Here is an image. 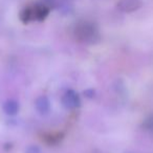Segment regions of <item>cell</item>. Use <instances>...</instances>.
Wrapping results in <instances>:
<instances>
[{
    "instance_id": "1",
    "label": "cell",
    "mask_w": 153,
    "mask_h": 153,
    "mask_svg": "<svg viewBox=\"0 0 153 153\" xmlns=\"http://www.w3.org/2000/svg\"><path fill=\"white\" fill-rule=\"evenodd\" d=\"M74 35L79 42L89 45L97 44L101 40V35L97 25L89 21L79 22L74 27Z\"/></svg>"
},
{
    "instance_id": "2",
    "label": "cell",
    "mask_w": 153,
    "mask_h": 153,
    "mask_svg": "<svg viewBox=\"0 0 153 153\" xmlns=\"http://www.w3.org/2000/svg\"><path fill=\"white\" fill-rule=\"evenodd\" d=\"M62 104L67 109H76L81 105V99L76 91L68 90L62 97Z\"/></svg>"
},
{
    "instance_id": "3",
    "label": "cell",
    "mask_w": 153,
    "mask_h": 153,
    "mask_svg": "<svg viewBox=\"0 0 153 153\" xmlns=\"http://www.w3.org/2000/svg\"><path fill=\"white\" fill-rule=\"evenodd\" d=\"M32 7V11H33V17H34V21H42L45 18L48 16L49 14V7L47 5H45L44 3L39 2V3H35V4L30 5Z\"/></svg>"
},
{
    "instance_id": "4",
    "label": "cell",
    "mask_w": 153,
    "mask_h": 153,
    "mask_svg": "<svg viewBox=\"0 0 153 153\" xmlns=\"http://www.w3.org/2000/svg\"><path fill=\"white\" fill-rule=\"evenodd\" d=\"M117 7L125 13H132L142 7V1L140 0H120Z\"/></svg>"
},
{
    "instance_id": "5",
    "label": "cell",
    "mask_w": 153,
    "mask_h": 153,
    "mask_svg": "<svg viewBox=\"0 0 153 153\" xmlns=\"http://www.w3.org/2000/svg\"><path fill=\"white\" fill-rule=\"evenodd\" d=\"M35 107H36L37 111H38L40 114L45 115L49 112L51 110V101L47 97L41 96L35 102Z\"/></svg>"
},
{
    "instance_id": "6",
    "label": "cell",
    "mask_w": 153,
    "mask_h": 153,
    "mask_svg": "<svg viewBox=\"0 0 153 153\" xmlns=\"http://www.w3.org/2000/svg\"><path fill=\"white\" fill-rule=\"evenodd\" d=\"M2 109L5 114L7 115H15L19 111V103L15 100H7L4 102Z\"/></svg>"
},
{
    "instance_id": "7",
    "label": "cell",
    "mask_w": 153,
    "mask_h": 153,
    "mask_svg": "<svg viewBox=\"0 0 153 153\" xmlns=\"http://www.w3.org/2000/svg\"><path fill=\"white\" fill-rule=\"evenodd\" d=\"M143 128L147 131L153 133V115H150L145 120L144 123H143Z\"/></svg>"
},
{
    "instance_id": "8",
    "label": "cell",
    "mask_w": 153,
    "mask_h": 153,
    "mask_svg": "<svg viewBox=\"0 0 153 153\" xmlns=\"http://www.w3.org/2000/svg\"><path fill=\"white\" fill-rule=\"evenodd\" d=\"M25 153H41V150L38 146L35 145H30L25 149Z\"/></svg>"
},
{
    "instance_id": "9",
    "label": "cell",
    "mask_w": 153,
    "mask_h": 153,
    "mask_svg": "<svg viewBox=\"0 0 153 153\" xmlns=\"http://www.w3.org/2000/svg\"><path fill=\"white\" fill-rule=\"evenodd\" d=\"M41 2L44 3L45 5L51 9V7H55L58 4V0H41Z\"/></svg>"
},
{
    "instance_id": "10",
    "label": "cell",
    "mask_w": 153,
    "mask_h": 153,
    "mask_svg": "<svg viewBox=\"0 0 153 153\" xmlns=\"http://www.w3.org/2000/svg\"><path fill=\"white\" fill-rule=\"evenodd\" d=\"M84 94H86V97L87 98H94V91L92 89H87L84 91Z\"/></svg>"
}]
</instances>
